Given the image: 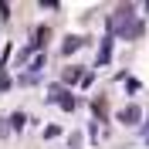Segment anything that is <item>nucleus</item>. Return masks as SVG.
<instances>
[{
    "label": "nucleus",
    "mask_w": 149,
    "mask_h": 149,
    "mask_svg": "<svg viewBox=\"0 0 149 149\" xmlns=\"http://www.w3.org/2000/svg\"><path fill=\"white\" fill-rule=\"evenodd\" d=\"M139 119H142V109H139V105H125V109L119 112V122H122V125H139Z\"/></svg>",
    "instance_id": "1"
},
{
    "label": "nucleus",
    "mask_w": 149,
    "mask_h": 149,
    "mask_svg": "<svg viewBox=\"0 0 149 149\" xmlns=\"http://www.w3.org/2000/svg\"><path fill=\"white\" fill-rule=\"evenodd\" d=\"M112 61V34L105 37V44H102V51H98V65H109Z\"/></svg>",
    "instance_id": "2"
},
{
    "label": "nucleus",
    "mask_w": 149,
    "mask_h": 149,
    "mask_svg": "<svg viewBox=\"0 0 149 149\" xmlns=\"http://www.w3.org/2000/svg\"><path fill=\"white\" fill-rule=\"evenodd\" d=\"M78 47H81V37H65V47H61V54H74V51H78Z\"/></svg>",
    "instance_id": "3"
},
{
    "label": "nucleus",
    "mask_w": 149,
    "mask_h": 149,
    "mask_svg": "<svg viewBox=\"0 0 149 149\" xmlns=\"http://www.w3.org/2000/svg\"><path fill=\"white\" fill-rule=\"evenodd\" d=\"M24 125H27V115H24V112H14V115H10V129H14V132H20Z\"/></svg>",
    "instance_id": "4"
},
{
    "label": "nucleus",
    "mask_w": 149,
    "mask_h": 149,
    "mask_svg": "<svg viewBox=\"0 0 149 149\" xmlns=\"http://www.w3.org/2000/svg\"><path fill=\"white\" fill-rule=\"evenodd\" d=\"M78 78H81V71H78V68H68V71H65V81H61V85H68V88H71V85H78Z\"/></svg>",
    "instance_id": "5"
},
{
    "label": "nucleus",
    "mask_w": 149,
    "mask_h": 149,
    "mask_svg": "<svg viewBox=\"0 0 149 149\" xmlns=\"http://www.w3.org/2000/svg\"><path fill=\"white\" fill-rule=\"evenodd\" d=\"M47 37H51V27H41V31H37V37H34V47H44Z\"/></svg>",
    "instance_id": "6"
},
{
    "label": "nucleus",
    "mask_w": 149,
    "mask_h": 149,
    "mask_svg": "<svg viewBox=\"0 0 149 149\" xmlns=\"http://www.w3.org/2000/svg\"><path fill=\"white\" fill-rule=\"evenodd\" d=\"M58 136H61L58 125H44V139H58Z\"/></svg>",
    "instance_id": "7"
},
{
    "label": "nucleus",
    "mask_w": 149,
    "mask_h": 149,
    "mask_svg": "<svg viewBox=\"0 0 149 149\" xmlns=\"http://www.w3.org/2000/svg\"><path fill=\"white\" fill-rule=\"evenodd\" d=\"M122 81H125V92H139V81L136 78H122Z\"/></svg>",
    "instance_id": "8"
},
{
    "label": "nucleus",
    "mask_w": 149,
    "mask_h": 149,
    "mask_svg": "<svg viewBox=\"0 0 149 149\" xmlns=\"http://www.w3.org/2000/svg\"><path fill=\"white\" fill-rule=\"evenodd\" d=\"M7 88H10V78H7V74H0V92H7Z\"/></svg>",
    "instance_id": "9"
},
{
    "label": "nucleus",
    "mask_w": 149,
    "mask_h": 149,
    "mask_svg": "<svg viewBox=\"0 0 149 149\" xmlns=\"http://www.w3.org/2000/svg\"><path fill=\"white\" fill-rule=\"evenodd\" d=\"M146 136H149V125H146Z\"/></svg>",
    "instance_id": "10"
}]
</instances>
